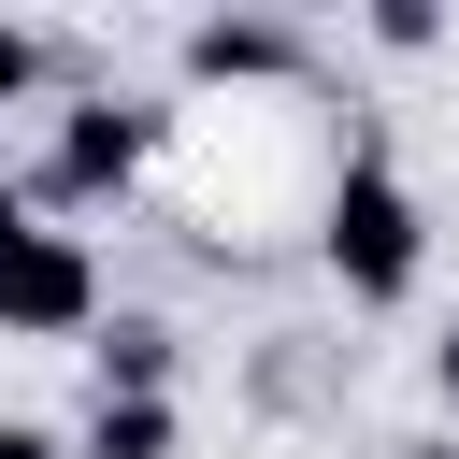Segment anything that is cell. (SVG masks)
I'll list each match as a JSON object with an SVG mask.
<instances>
[{"label": "cell", "instance_id": "obj_1", "mask_svg": "<svg viewBox=\"0 0 459 459\" xmlns=\"http://www.w3.org/2000/svg\"><path fill=\"white\" fill-rule=\"evenodd\" d=\"M316 258H330V287L344 301H402L416 273H430V215H416V186L359 143L344 172H330V215H316Z\"/></svg>", "mask_w": 459, "mask_h": 459}, {"label": "cell", "instance_id": "obj_2", "mask_svg": "<svg viewBox=\"0 0 459 459\" xmlns=\"http://www.w3.org/2000/svg\"><path fill=\"white\" fill-rule=\"evenodd\" d=\"M72 330H100V258L86 230H29L0 258V344H72Z\"/></svg>", "mask_w": 459, "mask_h": 459}, {"label": "cell", "instance_id": "obj_3", "mask_svg": "<svg viewBox=\"0 0 459 459\" xmlns=\"http://www.w3.org/2000/svg\"><path fill=\"white\" fill-rule=\"evenodd\" d=\"M143 158H158V115H129V100H72V115H57V158H43V186H29V201L86 215V201L143 186Z\"/></svg>", "mask_w": 459, "mask_h": 459}, {"label": "cell", "instance_id": "obj_4", "mask_svg": "<svg viewBox=\"0 0 459 459\" xmlns=\"http://www.w3.org/2000/svg\"><path fill=\"white\" fill-rule=\"evenodd\" d=\"M186 72H201V86H287V72H301V29H273V14H201V29H186Z\"/></svg>", "mask_w": 459, "mask_h": 459}, {"label": "cell", "instance_id": "obj_5", "mask_svg": "<svg viewBox=\"0 0 459 459\" xmlns=\"http://www.w3.org/2000/svg\"><path fill=\"white\" fill-rule=\"evenodd\" d=\"M100 402H172V316H115L100 330Z\"/></svg>", "mask_w": 459, "mask_h": 459}, {"label": "cell", "instance_id": "obj_6", "mask_svg": "<svg viewBox=\"0 0 459 459\" xmlns=\"http://www.w3.org/2000/svg\"><path fill=\"white\" fill-rule=\"evenodd\" d=\"M172 445H186L172 402H86V430H72V459H172Z\"/></svg>", "mask_w": 459, "mask_h": 459}, {"label": "cell", "instance_id": "obj_7", "mask_svg": "<svg viewBox=\"0 0 459 459\" xmlns=\"http://www.w3.org/2000/svg\"><path fill=\"white\" fill-rule=\"evenodd\" d=\"M29 86H43V29H14V14H0V115H14Z\"/></svg>", "mask_w": 459, "mask_h": 459}, {"label": "cell", "instance_id": "obj_8", "mask_svg": "<svg viewBox=\"0 0 459 459\" xmlns=\"http://www.w3.org/2000/svg\"><path fill=\"white\" fill-rule=\"evenodd\" d=\"M29 230H43V201H29V186H14V172H0V258H14V244H29Z\"/></svg>", "mask_w": 459, "mask_h": 459}, {"label": "cell", "instance_id": "obj_9", "mask_svg": "<svg viewBox=\"0 0 459 459\" xmlns=\"http://www.w3.org/2000/svg\"><path fill=\"white\" fill-rule=\"evenodd\" d=\"M0 459H72L57 430H29V416H0Z\"/></svg>", "mask_w": 459, "mask_h": 459}, {"label": "cell", "instance_id": "obj_10", "mask_svg": "<svg viewBox=\"0 0 459 459\" xmlns=\"http://www.w3.org/2000/svg\"><path fill=\"white\" fill-rule=\"evenodd\" d=\"M430 387H445V402H459V330H445V344H430Z\"/></svg>", "mask_w": 459, "mask_h": 459}, {"label": "cell", "instance_id": "obj_11", "mask_svg": "<svg viewBox=\"0 0 459 459\" xmlns=\"http://www.w3.org/2000/svg\"><path fill=\"white\" fill-rule=\"evenodd\" d=\"M402 459H459V445H402Z\"/></svg>", "mask_w": 459, "mask_h": 459}]
</instances>
